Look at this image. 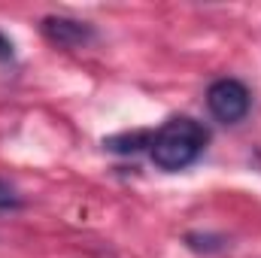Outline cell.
<instances>
[{
  "label": "cell",
  "mask_w": 261,
  "mask_h": 258,
  "mask_svg": "<svg viewBox=\"0 0 261 258\" xmlns=\"http://www.w3.org/2000/svg\"><path fill=\"white\" fill-rule=\"evenodd\" d=\"M12 207H18V194L6 179H0V210H12Z\"/></svg>",
  "instance_id": "5b68a950"
},
{
  "label": "cell",
  "mask_w": 261,
  "mask_h": 258,
  "mask_svg": "<svg viewBox=\"0 0 261 258\" xmlns=\"http://www.w3.org/2000/svg\"><path fill=\"white\" fill-rule=\"evenodd\" d=\"M15 58V46H12V40L0 31V61H12Z\"/></svg>",
  "instance_id": "8992f818"
},
{
  "label": "cell",
  "mask_w": 261,
  "mask_h": 258,
  "mask_svg": "<svg viewBox=\"0 0 261 258\" xmlns=\"http://www.w3.org/2000/svg\"><path fill=\"white\" fill-rule=\"evenodd\" d=\"M206 107L219 122L237 125V122L246 119V113L252 107V97H249V88L240 79H216L206 88Z\"/></svg>",
  "instance_id": "7a4b0ae2"
},
{
  "label": "cell",
  "mask_w": 261,
  "mask_h": 258,
  "mask_svg": "<svg viewBox=\"0 0 261 258\" xmlns=\"http://www.w3.org/2000/svg\"><path fill=\"white\" fill-rule=\"evenodd\" d=\"M152 143V131H134V134H119V137H110V140H103V146L110 149V152H140L143 146H149Z\"/></svg>",
  "instance_id": "277c9868"
},
{
  "label": "cell",
  "mask_w": 261,
  "mask_h": 258,
  "mask_svg": "<svg viewBox=\"0 0 261 258\" xmlns=\"http://www.w3.org/2000/svg\"><path fill=\"white\" fill-rule=\"evenodd\" d=\"M40 31L58 49H82L94 40V28L88 21H79L70 15H46L40 21Z\"/></svg>",
  "instance_id": "3957f363"
},
{
  "label": "cell",
  "mask_w": 261,
  "mask_h": 258,
  "mask_svg": "<svg viewBox=\"0 0 261 258\" xmlns=\"http://www.w3.org/2000/svg\"><path fill=\"white\" fill-rule=\"evenodd\" d=\"M210 140V131L200 122L189 116H176L158 131H152V143H149V155L155 161V167L161 170H186L189 164H195Z\"/></svg>",
  "instance_id": "6da1fadb"
}]
</instances>
